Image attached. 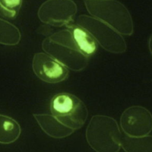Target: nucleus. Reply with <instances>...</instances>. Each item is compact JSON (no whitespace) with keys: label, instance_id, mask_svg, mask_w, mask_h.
<instances>
[{"label":"nucleus","instance_id":"f257e3e1","mask_svg":"<svg viewBox=\"0 0 152 152\" xmlns=\"http://www.w3.org/2000/svg\"><path fill=\"white\" fill-rule=\"evenodd\" d=\"M87 141L96 152H118L122 135L116 121L112 117L92 116L86 131Z\"/></svg>","mask_w":152,"mask_h":152},{"label":"nucleus","instance_id":"f03ea898","mask_svg":"<svg viewBox=\"0 0 152 152\" xmlns=\"http://www.w3.org/2000/svg\"><path fill=\"white\" fill-rule=\"evenodd\" d=\"M42 47L49 55L73 71H81L87 65L88 58L78 50L68 28L46 39Z\"/></svg>","mask_w":152,"mask_h":152},{"label":"nucleus","instance_id":"7ed1b4c3","mask_svg":"<svg viewBox=\"0 0 152 152\" xmlns=\"http://www.w3.org/2000/svg\"><path fill=\"white\" fill-rule=\"evenodd\" d=\"M50 109L56 118L73 130L81 128L88 116L84 103L75 95L68 93L55 95L51 99Z\"/></svg>","mask_w":152,"mask_h":152},{"label":"nucleus","instance_id":"20e7f679","mask_svg":"<svg viewBox=\"0 0 152 152\" xmlns=\"http://www.w3.org/2000/svg\"><path fill=\"white\" fill-rule=\"evenodd\" d=\"M77 12V5L72 0H48L38 11L41 21L53 26H66L72 24Z\"/></svg>","mask_w":152,"mask_h":152},{"label":"nucleus","instance_id":"39448f33","mask_svg":"<svg viewBox=\"0 0 152 152\" xmlns=\"http://www.w3.org/2000/svg\"><path fill=\"white\" fill-rule=\"evenodd\" d=\"M120 124L123 131L127 135H147L152 130V114L144 107L132 106L122 112Z\"/></svg>","mask_w":152,"mask_h":152},{"label":"nucleus","instance_id":"423d86ee","mask_svg":"<svg viewBox=\"0 0 152 152\" xmlns=\"http://www.w3.org/2000/svg\"><path fill=\"white\" fill-rule=\"evenodd\" d=\"M32 68L35 75L48 83H58L65 80L69 74L65 66L48 53H36L33 58Z\"/></svg>","mask_w":152,"mask_h":152},{"label":"nucleus","instance_id":"0eeeda50","mask_svg":"<svg viewBox=\"0 0 152 152\" xmlns=\"http://www.w3.org/2000/svg\"><path fill=\"white\" fill-rule=\"evenodd\" d=\"M78 50L88 58L97 50V43L94 37L84 28L79 25L70 24L66 26Z\"/></svg>","mask_w":152,"mask_h":152},{"label":"nucleus","instance_id":"6e6552de","mask_svg":"<svg viewBox=\"0 0 152 152\" xmlns=\"http://www.w3.org/2000/svg\"><path fill=\"white\" fill-rule=\"evenodd\" d=\"M33 116L41 129L49 136L54 138H65L73 133L74 130L62 124L53 115L34 113Z\"/></svg>","mask_w":152,"mask_h":152},{"label":"nucleus","instance_id":"1a4fd4ad","mask_svg":"<svg viewBox=\"0 0 152 152\" xmlns=\"http://www.w3.org/2000/svg\"><path fill=\"white\" fill-rule=\"evenodd\" d=\"M21 134V127L13 118L0 114V143L8 144L15 141Z\"/></svg>","mask_w":152,"mask_h":152},{"label":"nucleus","instance_id":"9d476101","mask_svg":"<svg viewBox=\"0 0 152 152\" xmlns=\"http://www.w3.org/2000/svg\"><path fill=\"white\" fill-rule=\"evenodd\" d=\"M121 146L125 152H152V135L131 137L125 134Z\"/></svg>","mask_w":152,"mask_h":152},{"label":"nucleus","instance_id":"9b49d317","mask_svg":"<svg viewBox=\"0 0 152 152\" xmlns=\"http://www.w3.org/2000/svg\"><path fill=\"white\" fill-rule=\"evenodd\" d=\"M21 40L18 28L7 20L0 18V44L8 46L17 45Z\"/></svg>","mask_w":152,"mask_h":152},{"label":"nucleus","instance_id":"f8f14e48","mask_svg":"<svg viewBox=\"0 0 152 152\" xmlns=\"http://www.w3.org/2000/svg\"><path fill=\"white\" fill-rule=\"evenodd\" d=\"M21 4L22 0H0V14L6 18H15Z\"/></svg>","mask_w":152,"mask_h":152}]
</instances>
